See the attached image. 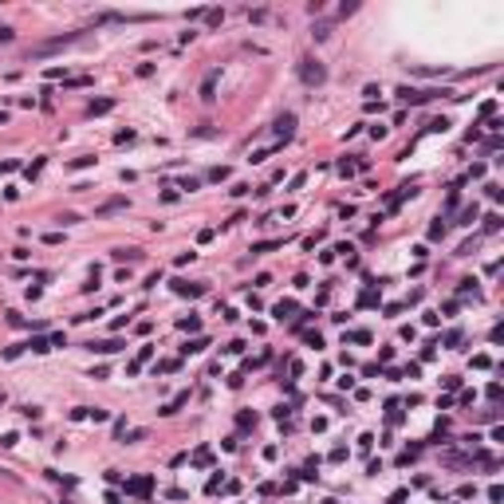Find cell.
Returning a JSON list of instances; mask_svg holds the SVG:
<instances>
[{
  "label": "cell",
  "mask_w": 504,
  "mask_h": 504,
  "mask_svg": "<svg viewBox=\"0 0 504 504\" xmlns=\"http://www.w3.org/2000/svg\"><path fill=\"white\" fill-rule=\"evenodd\" d=\"M213 83H217V71H213V75L205 79V87H201V99H205V103H213Z\"/></svg>",
  "instance_id": "7c38bea8"
},
{
  "label": "cell",
  "mask_w": 504,
  "mask_h": 504,
  "mask_svg": "<svg viewBox=\"0 0 504 504\" xmlns=\"http://www.w3.org/2000/svg\"><path fill=\"white\" fill-rule=\"evenodd\" d=\"M272 311H276V319H288V315H295V303H291V299H280Z\"/></svg>",
  "instance_id": "52a82bcc"
},
{
  "label": "cell",
  "mask_w": 504,
  "mask_h": 504,
  "mask_svg": "<svg viewBox=\"0 0 504 504\" xmlns=\"http://www.w3.org/2000/svg\"><path fill=\"white\" fill-rule=\"evenodd\" d=\"M327 504H339V501H327Z\"/></svg>",
  "instance_id": "603a6c76"
},
{
  "label": "cell",
  "mask_w": 504,
  "mask_h": 504,
  "mask_svg": "<svg viewBox=\"0 0 504 504\" xmlns=\"http://www.w3.org/2000/svg\"><path fill=\"white\" fill-rule=\"evenodd\" d=\"M173 291H177V295H201L205 288H201V284H189V280H177V284H173Z\"/></svg>",
  "instance_id": "8992f818"
},
{
  "label": "cell",
  "mask_w": 504,
  "mask_h": 504,
  "mask_svg": "<svg viewBox=\"0 0 504 504\" xmlns=\"http://www.w3.org/2000/svg\"><path fill=\"white\" fill-rule=\"evenodd\" d=\"M150 489H154V477H134V481H126V493H130V497H150Z\"/></svg>",
  "instance_id": "277c9868"
},
{
  "label": "cell",
  "mask_w": 504,
  "mask_h": 504,
  "mask_svg": "<svg viewBox=\"0 0 504 504\" xmlns=\"http://www.w3.org/2000/svg\"><path fill=\"white\" fill-rule=\"evenodd\" d=\"M445 126H449L445 118H433V122H430V126H426V130H433V134H441V130H445Z\"/></svg>",
  "instance_id": "d6986e66"
},
{
  "label": "cell",
  "mask_w": 504,
  "mask_h": 504,
  "mask_svg": "<svg viewBox=\"0 0 504 504\" xmlns=\"http://www.w3.org/2000/svg\"><path fill=\"white\" fill-rule=\"evenodd\" d=\"M205 347H209V339H193V343L185 347V355H197V351H205Z\"/></svg>",
  "instance_id": "2e32d148"
},
{
  "label": "cell",
  "mask_w": 504,
  "mask_h": 504,
  "mask_svg": "<svg viewBox=\"0 0 504 504\" xmlns=\"http://www.w3.org/2000/svg\"><path fill=\"white\" fill-rule=\"evenodd\" d=\"M291 130H295V114H280L276 118V134L280 138H291Z\"/></svg>",
  "instance_id": "5b68a950"
},
{
  "label": "cell",
  "mask_w": 504,
  "mask_h": 504,
  "mask_svg": "<svg viewBox=\"0 0 504 504\" xmlns=\"http://www.w3.org/2000/svg\"><path fill=\"white\" fill-rule=\"evenodd\" d=\"M489 501H497V504L504 501V489H501V485H493V489H489Z\"/></svg>",
  "instance_id": "7402d4cb"
},
{
  "label": "cell",
  "mask_w": 504,
  "mask_h": 504,
  "mask_svg": "<svg viewBox=\"0 0 504 504\" xmlns=\"http://www.w3.org/2000/svg\"><path fill=\"white\" fill-rule=\"evenodd\" d=\"M477 221V205H473V209H465V213H461V224H473Z\"/></svg>",
  "instance_id": "ffe728a7"
},
{
  "label": "cell",
  "mask_w": 504,
  "mask_h": 504,
  "mask_svg": "<svg viewBox=\"0 0 504 504\" xmlns=\"http://www.w3.org/2000/svg\"><path fill=\"white\" fill-rule=\"evenodd\" d=\"M126 205V197H114V201H107L103 209H99V217H107V213H114V209H122Z\"/></svg>",
  "instance_id": "5bb4252c"
},
{
  "label": "cell",
  "mask_w": 504,
  "mask_h": 504,
  "mask_svg": "<svg viewBox=\"0 0 504 504\" xmlns=\"http://www.w3.org/2000/svg\"><path fill=\"white\" fill-rule=\"evenodd\" d=\"M441 236H445V224L433 221V224H430V240H441Z\"/></svg>",
  "instance_id": "e0dca14e"
},
{
  "label": "cell",
  "mask_w": 504,
  "mask_h": 504,
  "mask_svg": "<svg viewBox=\"0 0 504 504\" xmlns=\"http://www.w3.org/2000/svg\"><path fill=\"white\" fill-rule=\"evenodd\" d=\"M177 327L181 331H201V319L197 315H185V319H177Z\"/></svg>",
  "instance_id": "30bf717a"
},
{
  "label": "cell",
  "mask_w": 504,
  "mask_h": 504,
  "mask_svg": "<svg viewBox=\"0 0 504 504\" xmlns=\"http://www.w3.org/2000/svg\"><path fill=\"white\" fill-rule=\"evenodd\" d=\"M185 402H189V394H177V398H173L169 406H162V414H177V410H181Z\"/></svg>",
  "instance_id": "8fae6325"
},
{
  "label": "cell",
  "mask_w": 504,
  "mask_h": 504,
  "mask_svg": "<svg viewBox=\"0 0 504 504\" xmlns=\"http://www.w3.org/2000/svg\"><path fill=\"white\" fill-rule=\"evenodd\" d=\"M111 256H114V260H130V264H134V260H138L142 252H138V248H114Z\"/></svg>",
  "instance_id": "ba28073f"
},
{
  "label": "cell",
  "mask_w": 504,
  "mask_h": 504,
  "mask_svg": "<svg viewBox=\"0 0 504 504\" xmlns=\"http://www.w3.org/2000/svg\"><path fill=\"white\" fill-rule=\"evenodd\" d=\"M32 351H36V355H44V351H52V339H32Z\"/></svg>",
  "instance_id": "9a60e30c"
},
{
  "label": "cell",
  "mask_w": 504,
  "mask_h": 504,
  "mask_svg": "<svg viewBox=\"0 0 504 504\" xmlns=\"http://www.w3.org/2000/svg\"><path fill=\"white\" fill-rule=\"evenodd\" d=\"M122 347H126L122 339H99V343H87L91 355H114V351H122Z\"/></svg>",
  "instance_id": "3957f363"
},
{
  "label": "cell",
  "mask_w": 504,
  "mask_h": 504,
  "mask_svg": "<svg viewBox=\"0 0 504 504\" xmlns=\"http://www.w3.org/2000/svg\"><path fill=\"white\" fill-rule=\"evenodd\" d=\"M299 477H303V481H315V477H319V461H307V465H303V473H299Z\"/></svg>",
  "instance_id": "4fadbf2b"
},
{
  "label": "cell",
  "mask_w": 504,
  "mask_h": 504,
  "mask_svg": "<svg viewBox=\"0 0 504 504\" xmlns=\"http://www.w3.org/2000/svg\"><path fill=\"white\" fill-rule=\"evenodd\" d=\"M111 107H114V99H95V103H91L87 111H91V114H107Z\"/></svg>",
  "instance_id": "9c48e42d"
},
{
  "label": "cell",
  "mask_w": 504,
  "mask_h": 504,
  "mask_svg": "<svg viewBox=\"0 0 504 504\" xmlns=\"http://www.w3.org/2000/svg\"><path fill=\"white\" fill-rule=\"evenodd\" d=\"M485 228H489V232H497V228H501V217H497V213H493V217H485Z\"/></svg>",
  "instance_id": "44dd1931"
},
{
  "label": "cell",
  "mask_w": 504,
  "mask_h": 504,
  "mask_svg": "<svg viewBox=\"0 0 504 504\" xmlns=\"http://www.w3.org/2000/svg\"><path fill=\"white\" fill-rule=\"evenodd\" d=\"M299 79H303L307 87H315V83H323V79H327V67H323L319 59H303V67H299Z\"/></svg>",
  "instance_id": "6da1fadb"
},
{
  "label": "cell",
  "mask_w": 504,
  "mask_h": 504,
  "mask_svg": "<svg viewBox=\"0 0 504 504\" xmlns=\"http://www.w3.org/2000/svg\"><path fill=\"white\" fill-rule=\"evenodd\" d=\"M197 185H201V181H197V177H185V181H181V185H177V189H185V193H193V189H197Z\"/></svg>",
  "instance_id": "ac0fdd59"
},
{
  "label": "cell",
  "mask_w": 504,
  "mask_h": 504,
  "mask_svg": "<svg viewBox=\"0 0 504 504\" xmlns=\"http://www.w3.org/2000/svg\"><path fill=\"white\" fill-rule=\"evenodd\" d=\"M398 95H402V103H410V107H422V103H430V99H437V95H449V91H414V87H402Z\"/></svg>",
  "instance_id": "7a4b0ae2"
}]
</instances>
